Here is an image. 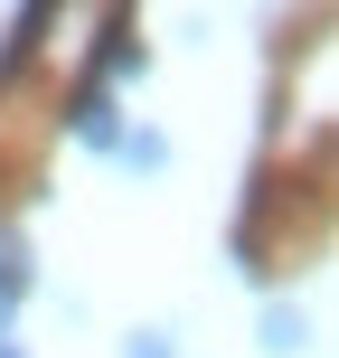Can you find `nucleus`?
<instances>
[{
	"instance_id": "nucleus-6",
	"label": "nucleus",
	"mask_w": 339,
	"mask_h": 358,
	"mask_svg": "<svg viewBox=\"0 0 339 358\" xmlns=\"http://www.w3.org/2000/svg\"><path fill=\"white\" fill-rule=\"evenodd\" d=\"M123 358H170V340H161V330H142V340H132Z\"/></svg>"
},
{
	"instance_id": "nucleus-5",
	"label": "nucleus",
	"mask_w": 339,
	"mask_h": 358,
	"mask_svg": "<svg viewBox=\"0 0 339 358\" xmlns=\"http://www.w3.org/2000/svg\"><path fill=\"white\" fill-rule=\"evenodd\" d=\"M264 349H302V311L273 302V311H264Z\"/></svg>"
},
{
	"instance_id": "nucleus-4",
	"label": "nucleus",
	"mask_w": 339,
	"mask_h": 358,
	"mask_svg": "<svg viewBox=\"0 0 339 358\" xmlns=\"http://www.w3.org/2000/svg\"><path fill=\"white\" fill-rule=\"evenodd\" d=\"M94 66H104V76H132V66H142V48H132V29H104V57H94Z\"/></svg>"
},
{
	"instance_id": "nucleus-1",
	"label": "nucleus",
	"mask_w": 339,
	"mask_h": 358,
	"mask_svg": "<svg viewBox=\"0 0 339 358\" xmlns=\"http://www.w3.org/2000/svg\"><path fill=\"white\" fill-rule=\"evenodd\" d=\"M75 132H85L94 151H113V142H123V132H113V94H104V85H85V94H75Z\"/></svg>"
},
{
	"instance_id": "nucleus-3",
	"label": "nucleus",
	"mask_w": 339,
	"mask_h": 358,
	"mask_svg": "<svg viewBox=\"0 0 339 358\" xmlns=\"http://www.w3.org/2000/svg\"><path fill=\"white\" fill-rule=\"evenodd\" d=\"M113 151H123L132 170H161V161H170V142H161V132H123V142H113Z\"/></svg>"
},
{
	"instance_id": "nucleus-2",
	"label": "nucleus",
	"mask_w": 339,
	"mask_h": 358,
	"mask_svg": "<svg viewBox=\"0 0 339 358\" xmlns=\"http://www.w3.org/2000/svg\"><path fill=\"white\" fill-rule=\"evenodd\" d=\"M19 292H29V255H19V236H0V330H10Z\"/></svg>"
},
{
	"instance_id": "nucleus-7",
	"label": "nucleus",
	"mask_w": 339,
	"mask_h": 358,
	"mask_svg": "<svg viewBox=\"0 0 339 358\" xmlns=\"http://www.w3.org/2000/svg\"><path fill=\"white\" fill-rule=\"evenodd\" d=\"M0 358H19V349H10V340H0Z\"/></svg>"
}]
</instances>
